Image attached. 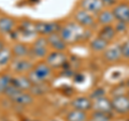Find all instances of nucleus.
Returning a JSON list of instances; mask_svg holds the SVG:
<instances>
[{
    "label": "nucleus",
    "mask_w": 129,
    "mask_h": 121,
    "mask_svg": "<svg viewBox=\"0 0 129 121\" xmlns=\"http://www.w3.org/2000/svg\"><path fill=\"white\" fill-rule=\"evenodd\" d=\"M87 121H106V120H98V119H95V118H91V117H90V118L88 119Z\"/></svg>",
    "instance_id": "72a5a7b5"
},
{
    "label": "nucleus",
    "mask_w": 129,
    "mask_h": 121,
    "mask_svg": "<svg viewBox=\"0 0 129 121\" xmlns=\"http://www.w3.org/2000/svg\"><path fill=\"white\" fill-rule=\"evenodd\" d=\"M1 121H9V120H7V119H3V120H1Z\"/></svg>",
    "instance_id": "c9c22d12"
},
{
    "label": "nucleus",
    "mask_w": 129,
    "mask_h": 121,
    "mask_svg": "<svg viewBox=\"0 0 129 121\" xmlns=\"http://www.w3.org/2000/svg\"><path fill=\"white\" fill-rule=\"evenodd\" d=\"M87 30L78 23L71 22L60 28L59 34L67 44H74L87 38Z\"/></svg>",
    "instance_id": "f257e3e1"
},
{
    "label": "nucleus",
    "mask_w": 129,
    "mask_h": 121,
    "mask_svg": "<svg viewBox=\"0 0 129 121\" xmlns=\"http://www.w3.org/2000/svg\"><path fill=\"white\" fill-rule=\"evenodd\" d=\"M96 19H97V23L101 26L113 25L115 23V17H114V14H113L112 9H103L101 12H99L96 15Z\"/></svg>",
    "instance_id": "ddd939ff"
},
{
    "label": "nucleus",
    "mask_w": 129,
    "mask_h": 121,
    "mask_svg": "<svg viewBox=\"0 0 129 121\" xmlns=\"http://www.w3.org/2000/svg\"><path fill=\"white\" fill-rule=\"evenodd\" d=\"M19 30H21V32L24 35H32L34 33H37L35 29V24H32L29 21H24L21 24Z\"/></svg>",
    "instance_id": "4be33fe9"
},
{
    "label": "nucleus",
    "mask_w": 129,
    "mask_h": 121,
    "mask_svg": "<svg viewBox=\"0 0 129 121\" xmlns=\"http://www.w3.org/2000/svg\"><path fill=\"white\" fill-rule=\"evenodd\" d=\"M102 58L107 63H116L123 59L122 47L120 44L109 45L108 48L102 53Z\"/></svg>",
    "instance_id": "20e7f679"
},
{
    "label": "nucleus",
    "mask_w": 129,
    "mask_h": 121,
    "mask_svg": "<svg viewBox=\"0 0 129 121\" xmlns=\"http://www.w3.org/2000/svg\"><path fill=\"white\" fill-rule=\"evenodd\" d=\"M31 54L35 56V57L38 58H43L46 57L48 55L47 53V46H32L31 48Z\"/></svg>",
    "instance_id": "a878e982"
},
{
    "label": "nucleus",
    "mask_w": 129,
    "mask_h": 121,
    "mask_svg": "<svg viewBox=\"0 0 129 121\" xmlns=\"http://www.w3.org/2000/svg\"><path fill=\"white\" fill-rule=\"evenodd\" d=\"M70 105L72 107V109L88 111V110H90L92 107V100L89 96H85V95L76 96V98H74L71 101Z\"/></svg>",
    "instance_id": "1a4fd4ad"
},
{
    "label": "nucleus",
    "mask_w": 129,
    "mask_h": 121,
    "mask_svg": "<svg viewBox=\"0 0 129 121\" xmlns=\"http://www.w3.org/2000/svg\"><path fill=\"white\" fill-rule=\"evenodd\" d=\"M34 64L30 61H28L26 59L23 58H18L13 60L12 62V69L16 72V73H26V72H29L34 69Z\"/></svg>",
    "instance_id": "2eb2a0df"
},
{
    "label": "nucleus",
    "mask_w": 129,
    "mask_h": 121,
    "mask_svg": "<svg viewBox=\"0 0 129 121\" xmlns=\"http://www.w3.org/2000/svg\"><path fill=\"white\" fill-rule=\"evenodd\" d=\"M80 6L81 9L89 12L94 15H97L99 12H101L106 8L102 0H81Z\"/></svg>",
    "instance_id": "9d476101"
},
{
    "label": "nucleus",
    "mask_w": 129,
    "mask_h": 121,
    "mask_svg": "<svg viewBox=\"0 0 129 121\" xmlns=\"http://www.w3.org/2000/svg\"><path fill=\"white\" fill-rule=\"evenodd\" d=\"M60 25L58 23L53 22H38L35 24V29L36 32L39 34L43 35V37H47L52 33H56V32L60 31Z\"/></svg>",
    "instance_id": "0eeeda50"
},
{
    "label": "nucleus",
    "mask_w": 129,
    "mask_h": 121,
    "mask_svg": "<svg viewBox=\"0 0 129 121\" xmlns=\"http://www.w3.org/2000/svg\"><path fill=\"white\" fill-rule=\"evenodd\" d=\"M74 22L78 23L80 26H82L86 29L95 28L98 23H97L96 16L94 14L89 13L83 9H78L74 13Z\"/></svg>",
    "instance_id": "7ed1b4c3"
},
{
    "label": "nucleus",
    "mask_w": 129,
    "mask_h": 121,
    "mask_svg": "<svg viewBox=\"0 0 129 121\" xmlns=\"http://www.w3.org/2000/svg\"><path fill=\"white\" fill-rule=\"evenodd\" d=\"M13 82V78L10 75H0V94H5L6 90Z\"/></svg>",
    "instance_id": "b1692460"
},
{
    "label": "nucleus",
    "mask_w": 129,
    "mask_h": 121,
    "mask_svg": "<svg viewBox=\"0 0 129 121\" xmlns=\"http://www.w3.org/2000/svg\"><path fill=\"white\" fill-rule=\"evenodd\" d=\"M114 27L117 31V33H124V32H127L129 30V24L124 22H115Z\"/></svg>",
    "instance_id": "cd10ccee"
},
{
    "label": "nucleus",
    "mask_w": 129,
    "mask_h": 121,
    "mask_svg": "<svg viewBox=\"0 0 129 121\" xmlns=\"http://www.w3.org/2000/svg\"><path fill=\"white\" fill-rule=\"evenodd\" d=\"M109 45H110V43L106 40H103L102 38L98 37V35L92 39L89 43V47L94 53H103Z\"/></svg>",
    "instance_id": "dca6fc26"
},
{
    "label": "nucleus",
    "mask_w": 129,
    "mask_h": 121,
    "mask_svg": "<svg viewBox=\"0 0 129 121\" xmlns=\"http://www.w3.org/2000/svg\"><path fill=\"white\" fill-rule=\"evenodd\" d=\"M91 109L94 111L103 112V114H108L110 116H112V114L114 112L113 111L111 99H108L107 96H101V98L96 99V100L92 101Z\"/></svg>",
    "instance_id": "6e6552de"
},
{
    "label": "nucleus",
    "mask_w": 129,
    "mask_h": 121,
    "mask_svg": "<svg viewBox=\"0 0 129 121\" xmlns=\"http://www.w3.org/2000/svg\"><path fill=\"white\" fill-rule=\"evenodd\" d=\"M113 111L120 116L129 115V96L127 93L115 94L111 99Z\"/></svg>",
    "instance_id": "f03ea898"
},
{
    "label": "nucleus",
    "mask_w": 129,
    "mask_h": 121,
    "mask_svg": "<svg viewBox=\"0 0 129 121\" xmlns=\"http://www.w3.org/2000/svg\"><path fill=\"white\" fill-rule=\"evenodd\" d=\"M32 121H40V120H32Z\"/></svg>",
    "instance_id": "e433bc0d"
},
{
    "label": "nucleus",
    "mask_w": 129,
    "mask_h": 121,
    "mask_svg": "<svg viewBox=\"0 0 129 121\" xmlns=\"http://www.w3.org/2000/svg\"><path fill=\"white\" fill-rule=\"evenodd\" d=\"M115 22H124L129 24V1H118L112 8Z\"/></svg>",
    "instance_id": "423d86ee"
},
{
    "label": "nucleus",
    "mask_w": 129,
    "mask_h": 121,
    "mask_svg": "<svg viewBox=\"0 0 129 121\" xmlns=\"http://www.w3.org/2000/svg\"><path fill=\"white\" fill-rule=\"evenodd\" d=\"M117 31H116L114 24L113 25H106V26H101V28L98 31V37L102 38L103 40H106L109 43H111L113 40L116 38L117 35Z\"/></svg>",
    "instance_id": "4468645a"
},
{
    "label": "nucleus",
    "mask_w": 129,
    "mask_h": 121,
    "mask_svg": "<svg viewBox=\"0 0 129 121\" xmlns=\"http://www.w3.org/2000/svg\"><path fill=\"white\" fill-rule=\"evenodd\" d=\"M46 63L52 69H60L64 68L68 63V56L63 51H52L46 56Z\"/></svg>",
    "instance_id": "39448f33"
},
{
    "label": "nucleus",
    "mask_w": 129,
    "mask_h": 121,
    "mask_svg": "<svg viewBox=\"0 0 129 121\" xmlns=\"http://www.w3.org/2000/svg\"><path fill=\"white\" fill-rule=\"evenodd\" d=\"M13 84L22 91H30L31 87H32V83L30 82V79L28 78V76H24V75L14 77Z\"/></svg>",
    "instance_id": "f3484780"
},
{
    "label": "nucleus",
    "mask_w": 129,
    "mask_h": 121,
    "mask_svg": "<svg viewBox=\"0 0 129 121\" xmlns=\"http://www.w3.org/2000/svg\"><path fill=\"white\" fill-rule=\"evenodd\" d=\"M34 45H35V46H47V45H48L47 38H45V37H41V38L37 39V40L35 41Z\"/></svg>",
    "instance_id": "7c9ffc66"
},
{
    "label": "nucleus",
    "mask_w": 129,
    "mask_h": 121,
    "mask_svg": "<svg viewBox=\"0 0 129 121\" xmlns=\"http://www.w3.org/2000/svg\"><path fill=\"white\" fill-rule=\"evenodd\" d=\"M47 42L48 45H50L53 49L58 50V51H63L67 48L68 44L62 40V38L60 37L59 32H56V33H52L50 35H47Z\"/></svg>",
    "instance_id": "f8f14e48"
},
{
    "label": "nucleus",
    "mask_w": 129,
    "mask_h": 121,
    "mask_svg": "<svg viewBox=\"0 0 129 121\" xmlns=\"http://www.w3.org/2000/svg\"><path fill=\"white\" fill-rule=\"evenodd\" d=\"M104 7H114L116 3L118 2V0H102Z\"/></svg>",
    "instance_id": "2f4dec72"
},
{
    "label": "nucleus",
    "mask_w": 129,
    "mask_h": 121,
    "mask_svg": "<svg viewBox=\"0 0 129 121\" xmlns=\"http://www.w3.org/2000/svg\"><path fill=\"white\" fill-rule=\"evenodd\" d=\"M122 47V54H123V59L129 60V38L120 44Z\"/></svg>",
    "instance_id": "c85d7f7f"
},
{
    "label": "nucleus",
    "mask_w": 129,
    "mask_h": 121,
    "mask_svg": "<svg viewBox=\"0 0 129 121\" xmlns=\"http://www.w3.org/2000/svg\"><path fill=\"white\" fill-rule=\"evenodd\" d=\"M3 48H5V45H3V42L1 41V40H0V51H1Z\"/></svg>",
    "instance_id": "473e14b6"
},
{
    "label": "nucleus",
    "mask_w": 129,
    "mask_h": 121,
    "mask_svg": "<svg viewBox=\"0 0 129 121\" xmlns=\"http://www.w3.org/2000/svg\"><path fill=\"white\" fill-rule=\"evenodd\" d=\"M12 54H13L16 58H24L31 54V49H29L25 44L17 43L12 48Z\"/></svg>",
    "instance_id": "6ab92c4d"
},
{
    "label": "nucleus",
    "mask_w": 129,
    "mask_h": 121,
    "mask_svg": "<svg viewBox=\"0 0 129 121\" xmlns=\"http://www.w3.org/2000/svg\"><path fill=\"white\" fill-rule=\"evenodd\" d=\"M101 96H106V91L103 88H96V89L91 92V94L89 95V98L94 101L96 99H99Z\"/></svg>",
    "instance_id": "c756f323"
},
{
    "label": "nucleus",
    "mask_w": 129,
    "mask_h": 121,
    "mask_svg": "<svg viewBox=\"0 0 129 121\" xmlns=\"http://www.w3.org/2000/svg\"><path fill=\"white\" fill-rule=\"evenodd\" d=\"M28 78L30 79V82L32 83V85L34 84H41V83H45L46 82V78H44L43 76L40 75L38 72H36L34 69H32L31 71L28 72Z\"/></svg>",
    "instance_id": "393cba45"
},
{
    "label": "nucleus",
    "mask_w": 129,
    "mask_h": 121,
    "mask_svg": "<svg viewBox=\"0 0 129 121\" xmlns=\"http://www.w3.org/2000/svg\"><path fill=\"white\" fill-rule=\"evenodd\" d=\"M11 102L17 104L19 106H27L34 103V95L28 93V91H18L10 98Z\"/></svg>",
    "instance_id": "9b49d317"
},
{
    "label": "nucleus",
    "mask_w": 129,
    "mask_h": 121,
    "mask_svg": "<svg viewBox=\"0 0 129 121\" xmlns=\"http://www.w3.org/2000/svg\"><path fill=\"white\" fill-rule=\"evenodd\" d=\"M127 95L129 96V88H128V90H127Z\"/></svg>",
    "instance_id": "f704fd0d"
},
{
    "label": "nucleus",
    "mask_w": 129,
    "mask_h": 121,
    "mask_svg": "<svg viewBox=\"0 0 129 121\" xmlns=\"http://www.w3.org/2000/svg\"><path fill=\"white\" fill-rule=\"evenodd\" d=\"M15 23L10 17H0V32L1 33H10L14 29Z\"/></svg>",
    "instance_id": "aec40b11"
},
{
    "label": "nucleus",
    "mask_w": 129,
    "mask_h": 121,
    "mask_svg": "<svg viewBox=\"0 0 129 121\" xmlns=\"http://www.w3.org/2000/svg\"><path fill=\"white\" fill-rule=\"evenodd\" d=\"M47 90H48V87L45 85V83L34 84L30 89V93L32 95H43L46 93Z\"/></svg>",
    "instance_id": "5701e85b"
},
{
    "label": "nucleus",
    "mask_w": 129,
    "mask_h": 121,
    "mask_svg": "<svg viewBox=\"0 0 129 121\" xmlns=\"http://www.w3.org/2000/svg\"><path fill=\"white\" fill-rule=\"evenodd\" d=\"M88 119L89 118H88L87 111H82L78 109L70 110L66 116L67 121H87Z\"/></svg>",
    "instance_id": "a211bd4d"
},
{
    "label": "nucleus",
    "mask_w": 129,
    "mask_h": 121,
    "mask_svg": "<svg viewBox=\"0 0 129 121\" xmlns=\"http://www.w3.org/2000/svg\"><path fill=\"white\" fill-rule=\"evenodd\" d=\"M34 70L36 72H38L40 75L43 76V77L46 79L52 75V68L48 66L46 62L45 63H38L37 66L34 67Z\"/></svg>",
    "instance_id": "412c9836"
},
{
    "label": "nucleus",
    "mask_w": 129,
    "mask_h": 121,
    "mask_svg": "<svg viewBox=\"0 0 129 121\" xmlns=\"http://www.w3.org/2000/svg\"><path fill=\"white\" fill-rule=\"evenodd\" d=\"M12 57V51L9 48H3L0 51V66H5L8 62H10Z\"/></svg>",
    "instance_id": "bb28decb"
}]
</instances>
